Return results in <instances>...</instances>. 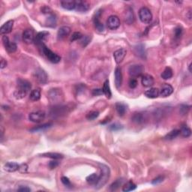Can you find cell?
Returning <instances> with one entry per match:
<instances>
[{
    "mask_svg": "<svg viewBox=\"0 0 192 192\" xmlns=\"http://www.w3.org/2000/svg\"><path fill=\"white\" fill-rule=\"evenodd\" d=\"M59 164H60V162H59L57 160L53 159V161H50L48 166H49V167L50 168V169H54V168H56V167L59 166Z\"/></svg>",
    "mask_w": 192,
    "mask_h": 192,
    "instance_id": "681fc988",
    "label": "cell"
},
{
    "mask_svg": "<svg viewBox=\"0 0 192 192\" xmlns=\"http://www.w3.org/2000/svg\"><path fill=\"white\" fill-rule=\"evenodd\" d=\"M13 26H14V21L10 20L2 25L0 28V33L1 35H6L12 31Z\"/></svg>",
    "mask_w": 192,
    "mask_h": 192,
    "instance_id": "5bb4252c",
    "label": "cell"
},
{
    "mask_svg": "<svg viewBox=\"0 0 192 192\" xmlns=\"http://www.w3.org/2000/svg\"><path fill=\"white\" fill-rule=\"evenodd\" d=\"M114 76H115V84L117 88H119L122 85V70L120 68L117 67L115 69V71H114Z\"/></svg>",
    "mask_w": 192,
    "mask_h": 192,
    "instance_id": "ffe728a7",
    "label": "cell"
},
{
    "mask_svg": "<svg viewBox=\"0 0 192 192\" xmlns=\"http://www.w3.org/2000/svg\"><path fill=\"white\" fill-rule=\"evenodd\" d=\"M42 157H46V158H50L52 159L55 160H59L63 158V155L60 154V153H56V152H47L44 153L41 155Z\"/></svg>",
    "mask_w": 192,
    "mask_h": 192,
    "instance_id": "f546056e",
    "label": "cell"
},
{
    "mask_svg": "<svg viewBox=\"0 0 192 192\" xmlns=\"http://www.w3.org/2000/svg\"><path fill=\"white\" fill-rule=\"evenodd\" d=\"M164 176H158V177H156V179H154L152 181V184L154 185L161 184V183L164 181Z\"/></svg>",
    "mask_w": 192,
    "mask_h": 192,
    "instance_id": "ee69618b",
    "label": "cell"
},
{
    "mask_svg": "<svg viewBox=\"0 0 192 192\" xmlns=\"http://www.w3.org/2000/svg\"><path fill=\"white\" fill-rule=\"evenodd\" d=\"M65 110L66 107H62V106H60V107H53V112H51V113L53 116H60L61 114H64L65 113Z\"/></svg>",
    "mask_w": 192,
    "mask_h": 192,
    "instance_id": "8d00e7d4",
    "label": "cell"
},
{
    "mask_svg": "<svg viewBox=\"0 0 192 192\" xmlns=\"http://www.w3.org/2000/svg\"><path fill=\"white\" fill-rule=\"evenodd\" d=\"M99 176L96 173H92V174L89 175L86 177V182L90 185H96L98 181Z\"/></svg>",
    "mask_w": 192,
    "mask_h": 192,
    "instance_id": "d6a6232c",
    "label": "cell"
},
{
    "mask_svg": "<svg viewBox=\"0 0 192 192\" xmlns=\"http://www.w3.org/2000/svg\"><path fill=\"white\" fill-rule=\"evenodd\" d=\"M82 34L80 33H78V32H75L72 34L71 38V41H77V40H80V38H82Z\"/></svg>",
    "mask_w": 192,
    "mask_h": 192,
    "instance_id": "f6af8a7d",
    "label": "cell"
},
{
    "mask_svg": "<svg viewBox=\"0 0 192 192\" xmlns=\"http://www.w3.org/2000/svg\"><path fill=\"white\" fill-rule=\"evenodd\" d=\"M45 113L44 111L39 110L35 111V112H33L29 115V119L31 122H35V123H38L43 121L45 118Z\"/></svg>",
    "mask_w": 192,
    "mask_h": 192,
    "instance_id": "ba28073f",
    "label": "cell"
},
{
    "mask_svg": "<svg viewBox=\"0 0 192 192\" xmlns=\"http://www.w3.org/2000/svg\"><path fill=\"white\" fill-rule=\"evenodd\" d=\"M141 83H142V85L145 87H151L154 85V78H153L152 76L145 75L142 77Z\"/></svg>",
    "mask_w": 192,
    "mask_h": 192,
    "instance_id": "d6986e66",
    "label": "cell"
},
{
    "mask_svg": "<svg viewBox=\"0 0 192 192\" xmlns=\"http://www.w3.org/2000/svg\"><path fill=\"white\" fill-rule=\"evenodd\" d=\"M136 188H137V185L134 184L132 181H129L123 185V187H122V191L124 192L131 191L135 190Z\"/></svg>",
    "mask_w": 192,
    "mask_h": 192,
    "instance_id": "4dcf8cb0",
    "label": "cell"
},
{
    "mask_svg": "<svg viewBox=\"0 0 192 192\" xmlns=\"http://www.w3.org/2000/svg\"><path fill=\"white\" fill-rule=\"evenodd\" d=\"M46 23L48 26H50V27H55L56 26V17L53 13L48 15V17L46 20Z\"/></svg>",
    "mask_w": 192,
    "mask_h": 192,
    "instance_id": "1f68e13d",
    "label": "cell"
},
{
    "mask_svg": "<svg viewBox=\"0 0 192 192\" xmlns=\"http://www.w3.org/2000/svg\"><path fill=\"white\" fill-rule=\"evenodd\" d=\"M89 8H90V5L86 1H81V0L76 1V11H80V12H86L89 11Z\"/></svg>",
    "mask_w": 192,
    "mask_h": 192,
    "instance_id": "7c38bea8",
    "label": "cell"
},
{
    "mask_svg": "<svg viewBox=\"0 0 192 192\" xmlns=\"http://www.w3.org/2000/svg\"><path fill=\"white\" fill-rule=\"evenodd\" d=\"M188 70H189V72H191V63L188 66Z\"/></svg>",
    "mask_w": 192,
    "mask_h": 192,
    "instance_id": "9f6ffc18",
    "label": "cell"
},
{
    "mask_svg": "<svg viewBox=\"0 0 192 192\" xmlns=\"http://www.w3.org/2000/svg\"><path fill=\"white\" fill-rule=\"evenodd\" d=\"M41 12L43 13V14H48V15L52 14V10L50 9L48 6H43V7L41 8Z\"/></svg>",
    "mask_w": 192,
    "mask_h": 192,
    "instance_id": "f907efd6",
    "label": "cell"
},
{
    "mask_svg": "<svg viewBox=\"0 0 192 192\" xmlns=\"http://www.w3.org/2000/svg\"><path fill=\"white\" fill-rule=\"evenodd\" d=\"M144 71V68L141 65H131L129 68V75L132 78H136V77H140Z\"/></svg>",
    "mask_w": 192,
    "mask_h": 192,
    "instance_id": "52a82bcc",
    "label": "cell"
},
{
    "mask_svg": "<svg viewBox=\"0 0 192 192\" xmlns=\"http://www.w3.org/2000/svg\"><path fill=\"white\" fill-rule=\"evenodd\" d=\"M129 87L131 89H135L136 87L137 86V80H136L135 78H131L130 80H129Z\"/></svg>",
    "mask_w": 192,
    "mask_h": 192,
    "instance_id": "7dc6e473",
    "label": "cell"
},
{
    "mask_svg": "<svg viewBox=\"0 0 192 192\" xmlns=\"http://www.w3.org/2000/svg\"><path fill=\"white\" fill-rule=\"evenodd\" d=\"M34 77L37 82L40 84H46L48 81V76L44 70L37 68L34 72Z\"/></svg>",
    "mask_w": 192,
    "mask_h": 192,
    "instance_id": "5b68a950",
    "label": "cell"
},
{
    "mask_svg": "<svg viewBox=\"0 0 192 192\" xmlns=\"http://www.w3.org/2000/svg\"><path fill=\"white\" fill-rule=\"evenodd\" d=\"M139 17L142 23H146V24H149L152 21V14L151 11L149 8L146 7L140 9Z\"/></svg>",
    "mask_w": 192,
    "mask_h": 192,
    "instance_id": "277c9868",
    "label": "cell"
},
{
    "mask_svg": "<svg viewBox=\"0 0 192 192\" xmlns=\"http://www.w3.org/2000/svg\"><path fill=\"white\" fill-rule=\"evenodd\" d=\"M172 77H173V70L170 67H167L161 74V77L164 80H168V79H171Z\"/></svg>",
    "mask_w": 192,
    "mask_h": 192,
    "instance_id": "d590c367",
    "label": "cell"
},
{
    "mask_svg": "<svg viewBox=\"0 0 192 192\" xmlns=\"http://www.w3.org/2000/svg\"><path fill=\"white\" fill-rule=\"evenodd\" d=\"M179 134L180 131L177 130V129H175V130L171 131V132L168 133V134L164 137V139L167 140H173L176 137H177Z\"/></svg>",
    "mask_w": 192,
    "mask_h": 192,
    "instance_id": "836d02e7",
    "label": "cell"
},
{
    "mask_svg": "<svg viewBox=\"0 0 192 192\" xmlns=\"http://www.w3.org/2000/svg\"><path fill=\"white\" fill-rule=\"evenodd\" d=\"M28 171V165L26 164H22L21 165H19V169H18V171L21 173H26Z\"/></svg>",
    "mask_w": 192,
    "mask_h": 192,
    "instance_id": "bcb514c9",
    "label": "cell"
},
{
    "mask_svg": "<svg viewBox=\"0 0 192 192\" xmlns=\"http://www.w3.org/2000/svg\"><path fill=\"white\" fill-rule=\"evenodd\" d=\"M107 26L111 30L117 29L120 26V20L116 15L110 16L107 21Z\"/></svg>",
    "mask_w": 192,
    "mask_h": 192,
    "instance_id": "9c48e42d",
    "label": "cell"
},
{
    "mask_svg": "<svg viewBox=\"0 0 192 192\" xmlns=\"http://www.w3.org/2000/svg\"><path fill=\"white\" fill-rule=\"evenodd\" d=\"M6 66H7V62H6V60H5L4 59L2 58L1 59V68L2 69L5 68Z\"/></svg>",
    "mask_w": 192,
    "mask_h": 192,
    "instance_id": "11a10c76",
    "label": "cell"
},
{
    "mask_svg": "<svg viewBox=\"0 0 192 192\" xmlns=\"http://www.w3.org/2000/svg\"><path fill=\"white\" fill-rule=\"evenodd\" d=\"M122 183H123V179H117V181H115L113 183H112V184L110 185L109 189H110V191H116V190H117L118 188L122 185Z\"/></svg>",
    "mask_w": 192,
    "mask_h": 192,
    "instance_id": "74e56055",
    "label": "cell"
},
{
    "mask_svg": "<svg viewBox=\"0 0 192 192\" xmlns=\"http://www.w3.org/2000/svg\"><path fill=\"white\" fill-rule=\"evenodd\" d=\"M19 169V164L15 162H7L4 165V170L7 172H15Z\"/></svg>",
    "mask_w": 192,
    "mask_h": 192,
    "instance_id": "7402d4cb",
    "label": "cell"
},
{
    "mask_svg": "<svg viewBox=\"0 0 192 192\" xmlns=\"http://www.w3.org/2000/svg\"><path fill=\"white\" fill-rule=\"evenodd\" d=\"M134 53L138 56L141 58H145L146 56V51H145V48L143 44H138L137 46L134 47Z\"/></svg>",
    "mask_w": 192,
    "mask_h": 192,
    "instance_id": "cb8c5ba5",
    "label": "cell"
},
{
    "mask_svg": "<svg viewBox=\"0 0 192 192\" xmlns=\"http://www.w3.org/2000/svg\"><path fill=\"white\" fill-rule=\"evenodd\" d=\"M89 42H90V38H89V36H88V35H83L82 38L80 39V44L83 48L87 46Z\"/></svg>",
    "mask_w": 192,
    "mask_h": 192,
    "instance_id": "ab89813d",
    "label": "cell"
},
{
    "mask_svg": "<svg viewBox=\"0 0 192 192\" xmlns=\"http://www.w3.org/2000/svg\"><path fill=\"white\" fill-rule=\"evenodd\" d=\"M52 125H53V124L50 123V122H49V123L43 124V125H38V126H36V127L33 128V129H32L31 130H30V131L33 133L38 132V131H43L47 130V129H50Z\"/></svg>",
    "mask_w": 192,
    "mask_h": 192,
    "instance_id": "f1b7e54d",
    "label": "cell"
},
{
    "mask_svg": "<svg viewBox=\"0 0 192 192\" xmlns=\"http://www.w3.org/2000/svg\"><path fill=\"white\" fill-rule=\"evenodd\" d=\"M173 88L170 84H164L161 87V90H159V95L163 98H167L173 93Z\"/></svg>",
    "mask_w": 192,
    "mask_h": 192,
    "instance_id": "9a60e30c",
    "label": "cell"
},
{
    "mask_svg": "<svg viewBox=\"0 0 192 192\" xmlns=\"http://www.w3.org/2000/svg\"><path fill=\"white\" fill-rule=\"evenodd\" d=\"M60 4L64 9L68 10V11L75 10L76 1H74V0H62L60 2Z\"/></svg>",
    "mask_w": 192,
    "mask_h": 192,
    "instance_id": "ac0fdd59",
    "label": "cell"
},
{
    "mask_svg": "<svg viewBox=\"0 0 192 192\" xmlns=\"http://www.w3.org/2000/svg\"><path fill=\"white\" fill-rule=\"evenodd\" d=\"M123 129V126L120 124L114 123L109 126V130L111 131H117Z\"/></svg>",
    "mask_w": 192,
    "mask_h": 192,
    "instance_id": "b9f144b4",
    "label": "cell"
},
{
    "mask_svg": "<svg viewBox=\"0 0 192 192\" xmlns=\"http://www.w3.org/2000/svg\"><path fill=\"white\" fill-rule=\"evenodd\" d=\"M99 166H100L101 169V175L99 176L98 181L97 184L95 185L97 188H102V187H103L107 183V180L110 178V168L108 167L103 164H99Z\"/></svg>",
    "mask_w": 192,
    "mask_h": 192,
    "instance_id": "7a4b0ae2",
    "label": "cell"
},
{
    "mask_svg": "<svg viewBox=\"0 0 192 192\" xmlns=\"http://www.w3.org/2000/svg\"><path fill=\"white\" fill-rule=\"evenodd\" d=\"M35 35L33 29H27L25 30L23 33V40L27 44H30L35 42Z\"/></svg>",
    "mask_w": 192,
    "mask_h": 192,
    "instance_id": "8fae6325",
    "label": "cell"
},
{
    "mask_svg": "<svg viewBox=\"0 0 192 192\" xmlns=\"http://www.w3.org/2000/svg\"><path fill=\"white\" fill-rule=\"evenodd\" d=\"M49 35L48 32H40L36 35L35 38V43L36 44L42 46L44 44V41L48 38Z\"/></svg>",
    "mask_w": 192,
    "mask_h": 192,
    "instance_id": "2e32d148",
    "label": "cell"
},
{
    "mask_svg": "<svg viewBox=\"0 0 192 192\" xmlns=\"http://www.w3.org/2000/svg\"><path fill=\"white\" fill-rule=\"evenodd\" d=\"M92 95L94 96H98V95H103V91H102V89H95L92 90Z\"/></svg>",
    "mask_w": 192,
    "mask_h": 192,
    "instance_id": "f5cc1de1",
    "label": "cell"
},
{
    "mask_svg": "<svg viewBox=\"0 0 192 192\" xmlns=\"http://www.w3.org/2000/svg\"><path fill=\"white\" fill-rule=\"evenodd\" d=\"M48 98L50 100V102H53V103H58V102H62V99H63V97H62L61 89H50V91L48 93Z\"/></svg>",
    "mask_w": 192,
    "mask_h": 192,
    "instance_id": "8992f818",
    "label": "cell"
},
{
    "mask_svg": "<svg viewBox=\"0 0 192 192\" xmlns=\"http://www.w3.org/2000/svg\"><path fill=\"white\" fill-rule=\"evenodd\" d=\"M125 22L128 23L129 24L132 23L134 21V12H133L132 8L131 7H129L126 10L125 12Z\"/></svg>",
    "mask_w": 192,
    "mask_h": 192,
    "instance_id": "d4e9b609",
    "label": "cell"
},
{
    "mask_svg": "<svg viewBox=\"0 0 192 192\" xmlns=\"http://www.w3.org/2000/svg\"><path fill=\"white\" fill-rule=\"evenodd\" d=\"M126 53H127V51H126V50H125L124 48H121L116 50L113 53V57L115 62H117V64L121 63V62H122V60H124L125 57Z\"/></svg>",
    "mask_w": 192,
    "mask_h": 192,
    "instance_id": "4fadbf2b",
    "label": "cell"
},
{
    "mask_svg": "<svg viewBox=\"0 0 192 192\" xmlns=\"http://www.w3.org/2000/svg\"><path fill=\"white\" fill-rule=\"evenodd\" d=\"M42 48V51H43V53L44 54L45 56L48 58V60L50 62H51L52 63H59L61 60V57L58 54L56 53H53L51 50H50L46 45L43 44L41 46Z\"/></svg>",
    "mask_w": 192,
    "mask_h": 192,
    "instance_id": "3957f363",
    "label": "cell"
},
{
    "mask_svg": "<svg viewBox=\"0 0 192 192\" xmlns=\"http://www.w3.org/2000/svg\"><path fill=\"white\" fill-rule=\"evenodd\" d=\"M29 98L31 99L33 102H37L41 98V91L39 89H35L32 90L30 92Z\"/></svg>",
    "mask_w": 192,
    "mask_h": 192,
    "instance_id": "4316f807",
    "label": "cell"
},
{
    "mask_svg": "<svg viewBox=\"0 0 192 192\" xmlns=\"http://www.w3.org/2000/svg\"><path fill=\"white\" fill-rule=\"evenodd\" d=\"M189 109H190V106L183 104V105H181L179 110H180V113H181L182 115H185V114H186L187 113H188V111L189 110Z\"/></svg>",
    "mask_w": 192,
    "mask_h": 192,
    "instance_id": "c3c4849f",
    "label": "cell"
},
{
    "mask_svg": "<svg viewBox=\"0 0 192 192\" xmlns=\"http://www.w3.org/2000/svg\"><path fill=\"white\" fill-rule=\"evenodd\" d=\"M17 89L14 91V95L17 99H22L25 98L32 88V85L28 80L23 79H18Z\"/></svg>",
    "mask_w": 192,
    "mask_h": 192,
    "instance_id": "6da1fadb",
    "label": "cell"
},
{
    "mask_svg": "<svg viewBox=\"0 0 192 192\" xmlns=\"http://www.w3.org/2000/svg\"><path fill=\"white\" fill-rule=\"evenodd\" d=\"M71 33V28L68 26H62L60 28V29L58 30V33H57V38L59 40L64 39L65 38H66L67 36H68Z\"/></svg>",
    "mask_w": 192,
    "mask_h": 192,
    "instance_id": "e0dca14e",
    "label": "cell"
},
{
    "mask_svg": "<svg viewBox=\"0 0 192 192\" xmlns=\"http://www.w3.org/2000/svg\"><path fill=\"white\" fill-rule=\"evenodd\" d=\"M61 181L62 184L65 185V186H71V185L70 180H69V179L68 177H66V176H62L61 179Z\"/></svg>",
    "mask_w": 192,
    "mask_h": 192,
    "instance_id": "816d5d0a",
    "label": "cell"
},
{
    "mask_svg": "<svg viewBox=\"0 0 192 192\" xmlns=\"http://www.w3.org/2000/svg\"><path fill=\"white\" fill-rule=\"evenodd\" d=\"M2 42H3V45H4L5 48L7 50L9 53H14L17 50V44L14 43V42H11L9 41V38H8L6 35H4L2 37Z\"/></svg>",
    "mask_w": 192,
    "mask_h": 192,
    "instance_id": "30bf717a",
    "label": "cell"
},
{
    "mask_svg": "<svg viewBox=\"0 0 192 192\" xmlns=\"http://www.w3.org/2000/svg\"><path fill=\"white\" fill-rule=\"evenodd\" d=\"M102 91H103L104 95H105V96L107 98H110L111 96H112V93H111L110 83H109L108 80H107L104 82L103 88H102Z\"/></svg>",
    "mask_w": 192,
    "mask_h": 192,
    "instance_id": "83f0119b",
    "label": "cell"
},
{
    "mask_svg": "<svg viewBox=\"0 0 192 192\" xmlns=\"http://www.w3.org/2000/svg\"><path fill=\"white\" fill-rule=\"evenodd\" d=\"M99 116L98 111H91L89 112L86 116V119L88 120H94V119H97Z\"/></svg>",
    "mask_w": 192,
    "mask_h": 192,
    "instance_id": "60d3db41",
    "label": "cell"
},
{
    "mask_svg": "<svg viewBox=\"0 0 192 192\" xmlns=\"http://www.w3.org/2000/svg\"><path fill=\"white\" fill-rule=\"evenodd\" d=\"M145 96L149 98H156L159 95V89L157 88H150L145 92Z\"/></svg>",
    "mask_w": 192,
    "mask_h": 192,
    "instance_id": "44dd1931",
    "label": "cell"
},
{
    "mask_svg": "<svg viewBox=\"0 0 192 192\" xmlns=\"http://www.w3.org/2000/svg\"><path fill=\"white\" fill-rule=\"evenodd\" d=\"M131 120L137 124H141L144 122V117L142 113H137L134 114V116L131 118Z\"/></svg>",
    "mask_w": 192,
    "mask_h": 192,
    "instance_id": "e575fe53",
    "label": "cell"
},
{
    "mask_svg": "<svg viewBox=\"0 0 192 192\" xmlns=\"http://www.w3.org/2000/svg\"><path fill=\"white\" fill-rule=\"evenodd\" d=\"M100 13H97L95 14V17H94L93 21H94V24H95V28L97 29V30L98 32H103L104 30V26L103 23L100 21Z\"/></svg>",
    "mask_w": 192,
    "mask_h": 192,
    "instance_id": "603a6c76",
    "label": "cell"
},
{
    "mask_svg": "<svg viewBox=\"0 0 192 192\" xmlns=\"http://www.w3.org/2000/svg\"><path fill=\"white\" fill-rule=\"evenodd\" d=\"M18 191H21V192H29L31 191V189L28 187H24V186H21V188H19L17 189Z\"/></svg>",
    "mask_w": 192,
    "mask_h": 192,
    "instance_id": "db71d44e",
    "label": "cell"
},
{
    "mask_svg": "<svg viewBox=\"0 0 192 192\" xmlns=\"http://www.w3.org/2000/svg\"><path fill=\"white\" fill-rule=\"evenodd\" d=\"M115 107L117 113L121 117H122L125 113L126 110H127V106L123 103H121V102H118V103L116 104Z\"/></svg>",
    "mask_w": 192,
    "mask_h": 192,
    "instance_id": "484cf974",
    "label": "cell"
},
{
    "mask_svg": "<svg viewBox=\"0 0 192 192\" xmlns=\"http://www.w3.org/2000/svg\"><path fill=\"white\" fill-rule=\"evenodd\" d=\"M182 28L180 27V26H178V27H176V29H175L174 30V36H175V38L176 39H180V38L182 37Z\"/></svg>",
    "mask_w": 192,
    "mask_h": 192,
    "instance_id": "7bdbcfd3",
    "label": "cell"
},
{
    "mask_svg": "<svg viewBox=\"0 0 192 192\" xmlns=\"http://www.w3.org/2000/svg\"><path fill=\"white\" fill-rule=\"evenodd\" d=\"M180 134H182V136L184 137H188L191 136V130L188 127V126L184 125L182 127L181 130H180Z\"/></svg>",
    "mask_w": 192,
    "mask_h": 192,
    "instance_id": "f35d334b",
    "label": "cell"
}]
</instances>
